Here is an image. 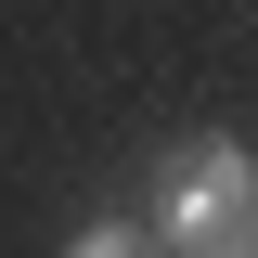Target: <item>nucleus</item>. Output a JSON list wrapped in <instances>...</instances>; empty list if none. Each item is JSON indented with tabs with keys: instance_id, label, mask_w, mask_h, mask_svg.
<instances>
[{
	"instance_id": "f257e3e1",
	"label": "nucleus",
	"mask_w": 258,
	"mask_h": 258,
	"mask_svg": "<svg viewBox=\"0 0 258 258\" xmlns=\"http://www.w3.org/2000/svg\"><path fill=\"white\" fill-rule=\"evenodd\" d=\"M142 232H155L168 258H245L258 245V155L245 142H181V155L155 168V194H142Z\"/></svg>"
},
{
	"instance_id": "f03ea898",
	"label": "nucleus",
	"mask_w": 258,
	"mask_h": 258,
	"mask_svg": "<svg viewBox=\"0 0 258 258\" xmlns=\"http://www.w3.org/2000/svg\"><path fill=\"white\" fill-rule=\"evenodd\" d=\"M64 258H168V245H155L142 220H78V232H64Z\"/></svg>"
},
{
	"instance_id": "7ed1b4c3",
	"label": "nucleus",
	"mask_w": 258,
	"mask_h": 258,
	"mask_svg": "<svg viewBox=\"0 0 258 258\" xmlns=\"http://www.w3.org/2000/svg\"><path fill=\"white\" fill-rule=\"evenodd\" d=\"M245 258H258V245H245Z\"/></svg>"
}]
</instances>
